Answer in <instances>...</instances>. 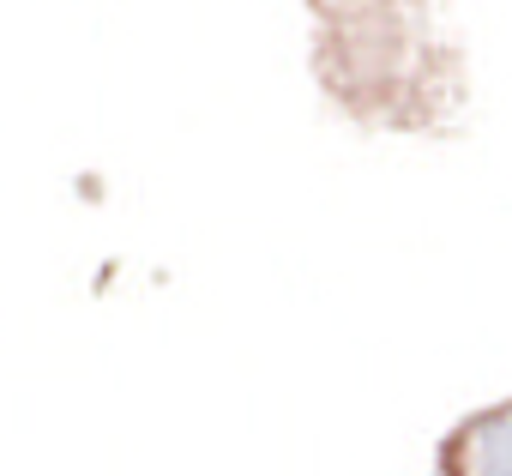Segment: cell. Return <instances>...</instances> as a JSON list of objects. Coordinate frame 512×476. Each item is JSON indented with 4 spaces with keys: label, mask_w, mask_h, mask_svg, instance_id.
Returning <instances> with one entry per match:
<instances>
[{
    "label": "cell",
    "mask_w": 512,
    "mask_h": 476,
    "mask_svg": "<svg viewBox=\"0 0 512 476\" xmlns=\"http://www.w3.org/2000/svg\"><path fill=\"white\" fill-rule=\"evenodd\" d=\"M308 67L362 133L452 139L470 109V61L446 0H308Z\"/></svg>",
    "instance_id": "cell-1"
},
{
    "label": "cell",
    "mask_w": 512,
    "mask_h": 476,
    "mask_svg": "<svg viewBox=\"0 0 512 476\" xmlns=\"http://www.w3.org/2000/svg\"><path fill=\"white\" fill-rule=\"evenodd\" d=\"M434 476H512V398L458 416L434 446Z\"/></svg>",
    "instance_id": "cell-2"
}]
</instances>
